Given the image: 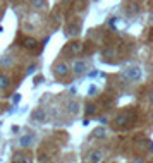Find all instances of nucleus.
I'll use <instances>...</instances> for the list:
<instances>
[{"mask_svg": "<svg viewBox=\"0 0 153 163\" xmlns=\"http://www.w3.org/2000/svg\"><path fill=\"white\" fill-rule=\"evenodd\" d=\"M45 112L43 110H38V112H35V115H33V119L36 120V122H40V120H45Z\"/></svg>", "mask_w": 153, "mask_h": 163, "instance_id": "12", "label": "nucleus"}, {"mask_svg": "<svg viewBox=\"0 0 153 163\" xmlns=\"http://www.w3.org/2000/svg\"><path fill=\"white\" fill-rule=\"evenodd\" d=\"M150 100H151V101H153V93H151V94H150Z\"/></svg>", "mask_w": 153, "mask_h": 163, "instance_id": "18", "label": "nucleus"}, {"mask_svg": "<svg viewBox=\"0 0 153 163\" xmlns=\"http://www.w3.org/2000/svg\"><path fill=\"white\" fill-rule=\"evenodd\" d=\"M33 7L35 9H43L45 7V0H33Z\"/></svg>", "mask_w": 153, "mask_h": 163, "instance_id": "14", "label": "nucleus"}, {"mask_svg": "<svg viewBox=\"0 0 153 163\" xmlns=\"http://www.w3.org/2000/svg\"><path fill=\"white\" fill-rule=\"evenodd\" d=\"M67 33H69L71 36H74V34L79 33V28L78 26H69V28H67Z\"/></svg>", "mask_w": 153, "mask_h": 163, "instance_id": "13", "label": "nucleus"}, {"mask_svg": "<svg viewBox=\"0 0 153 163\" xmlns=\"http://www.w3.org/2000/svg\"><path fill=\"white\" fill-rule=\"evenodd\" d=\"M95 110H96L95 105H88V107H86V113H93Z\"/></svg>", "mask_w": 153, "mask_h": 163, "instance_id": "16", "label": "nucleus"}, {"mask_svg": "<svg viewBox=\"0 0 153 163\" xmlns=\"http://www.w3.org/2000/svg\"><path fill=\"white\" fill-rule=\"evenodd\" d=\"M124 77H126V79H129V81H136V79H140V77H141V69L140 67L127 69L126 72H124Z\"/></svg>", "mask_w": 153, "mask_h": 163, "instance_id": "1", "label": "nucleus"}, {"mask_svg": "<svg viewBox=\"0 0 153 163\" xmlns=\"http://www.w3.org/2000/svg\"><path fill=\"white\" fill-rule=\"evenodd\" d=\"M19 144H21L22 148H29V146L33 144V136H24V137H21Z\"/></svg>", "mask_w": 153, "mask_h": 163, "instance_id": "6", "label": "nucleus"}, {"mask_svg": "<svg viewBox=\"0 0 153 163\" xmlns=\"http://www.w3.org/2000/svg\"><path fill=\"white\" fill-rule=\"evenodd\" d=\"M151 117H153V115H151Z\"/></svg>", "mask_w": 153, "mask_h": 163, "instance_id": "22", "label": "nucleus"}, {"mask_svg": "<svg viewBox=\"0 0 153 163\" xmlns=\"http://www.w3.org/2000/svg\"><path fill=\"white\" fill-rule=\"evenodd\" d=\"M53 70H55L57 76H66V74L69 72V67H67L66 64H57L55 67H53Z\"/></svg>", "mask_w": 153, "mask_h": 163, "instance_id": "3", "label": "nucleus"}, {"mask_svg": "<svg viewBox=\"0 0 153 163\" xmlns=\"http://www.w3.org/2000/svg\"><path fill=\"white\" fill-rule=\"evenodd\" d=\"M14 161H22V163H28L29 161V158H26V156H22V153H16L14 154Z\"/></svg>", "mask_w": 153, "mask_h": 163, "instance_id": "11", "label": "nucleus"}, {"mask_svg": "<svg viewBox=\"0 0 153 163\" xmlns=\"http://www.w3.org/2000/svg\"><path fill=\"white\" fill-rule=\"evenodd\" d=\"M67 112H69V113H72V115H74V113H78V112H79V103L78 101H71L69 105H67Z\"/></svg>", "mask_w": 153, "mask_h": 163, "instance_id": "7", "label": "nucleus"}, {"mask_svg": "<svg viewBox=\"0 0 153 163\" xmlns=\"http://www.w3.org/2000/svg\"><path fill=\"white\" fill-rule=\"evenodd\" d=\"M84 70H86V65H84V62H76V64H74V72H76V74H83Z\"/></svg>", "mask_w": 153, "mask_h": 163, "instance_id": "10", "label": "nucleus"}, {"mask_svg": "<svg viewBox=\"0 0 153 163\" xmlns=\"http://www.w3.org/2000/svg\"><path fill=\"white\" fill-rule=\"evenodd\" d=\"M36 45H38V41L33 40V38H24V40H22V47L28 48V50H35Z\"/></svg>", "mask_w": 153, "mask_h": 163, "instance_id": "2", "label": "nucleus"}, {"mask_svg": "<svg viewBox=\"0 0 153 163\" xmlns=\"http://www.w3.org/2000/svg\"><path fill=\"white\" fill-rule=\"evenodd\" d=\"M2 31H4V28H2V26H0V33H2Z\"/></svg>", "mask_w": 153, "mask_h": 163, "instance_id": "19", "label": "nucleus"}, {"mask_svg": "<svg viewBox=\"0 0 153 163\" xmlns=\"http://www.w3.org/2000/svg\"><path fill=\"white\" fill-rule=\"evenodd\" d=\"M114 53H115L114 50H105V51H103V55H105V57H110V55H114Z\"/></svg>", "mask_w": 153, "mask_h": 163, "instance_id": "17", "label": "nucleus"}, {"mask_svg": "<svg viewBox=\"0 0 153 163\" xmlns=\"http://www.w3.org/2000/svg\"><path fill=\"white\" fill-rule=\"evenodd\" d=\"M62 2H71V0H62Z\"/></svg>", "mask_w": 153, "mask_h": 163, "instance_id": "21", "label": "nucleus"}, {"mask_svg": "<svg viewBox=\"0 0 153 163\" xmlns=\"http://www.w3.org/2000/svg\"><path fill=\"white\" fill-rule=\"evenodd\" d=\"M101 158H103V153L101 151H93L91 156H88L90 161H101Z\"/></svg>", "mask_w": 153, "mask_h": 163, "instance_id": "8", "label": "nucleus"}, {"mask_svg": "<svg viewBox=\"0 0 153 163\" xmlns=\"http://www.w3.org/2000/svg\"><path fill=\"white\" fill-rule=\"evenodd\" d=\"M93 136H95V137H103V136H105V129H103V127L96 129L95 132H93Z\"/></svg>", "mask_w": 153, "mask_h": 163, "instance_id": "15", "label": "nucleus"}, {"mask_svg": "<svg viewBox=\"0 0 153 163\" xmlns=\"http://www.w3.org/2000/svg\"><path fill=\"white\" fill-rule=\"evenodd\" d=\"M10 86V79L7 76H0V89H5Z\"/></svg>", "mask_w": 153, "mask_h": 163, "instance_id": "9", "label": "nucleus"}, {"mask_svg": "<svg viewBox=\"0 0 153 163\" xmlns=\"http://www.w3.org/2000/svg\"><path fill=\"white\" fill-rule=\"evenodd\" d=\"M114 124L117 125V127H124V125L129 124V117H127V115H119L117 119H115Z\"/></svg>", "mask_w": 153, "mask_h": 163, "instance_id": "4", "label": "nucleus"}, {"mask_svg": "<svg viewBox=\"0 0 153 163\" xmlns=\"http://www.w3.org/2000/svg\"><path fill=\"white\" fill-rule=\"evenodd\" d=\"M150 21H151V22H153V14H151V19H150Z\"/></svg>", "mask_w": 153, "mask_h": 163, "instance_id": "20", "label": "nucleus"}, {"mask_svg": "<svg viewBox=\"0 0 153 163\" xmlns=\"http://www.w3.org/2000/svg\"><path fill=\"white\" fill-rule=\"evenodd\" d=\"M83 51V43H71L69 45V53H79Z\"/></svg>", "mask_w": 153, "mask_h": 163, "instance_id": "5", "label": "nucleus"}]
</instances>
